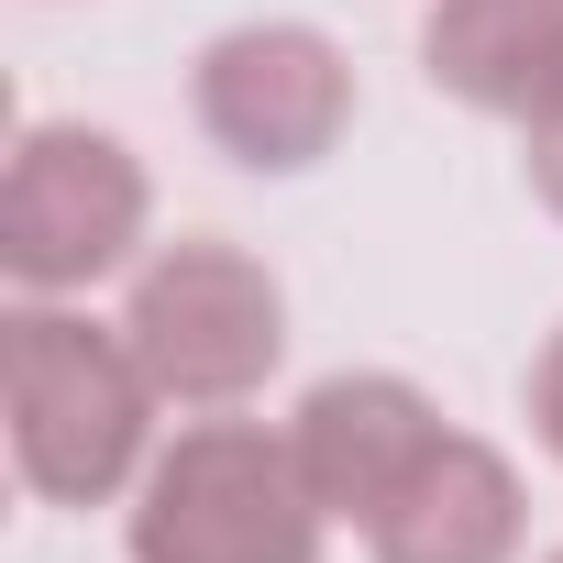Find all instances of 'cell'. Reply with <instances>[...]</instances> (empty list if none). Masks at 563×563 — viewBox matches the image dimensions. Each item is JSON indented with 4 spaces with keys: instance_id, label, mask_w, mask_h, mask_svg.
<instances>
[{
    "instance_id": "11",
    "label": "cell",
    "mask_w": 563,
    "mask_h": 563,
    "mask_svg": "<svg viewBox=\"0 0 563 563\" xmlns=\"http://www.w3.org/2000/svg\"><path fill=\"white\" fill-rule=\"evenodd\" d=\"M552 563H563V552H552Z\"/></svg>"
},
{
    "instance_id": "7",
    "label": "cell",
    "mask_w": 563,
    "mask_h": 563,
    "mask_svg": "<svg viewBox=\"0 0 563 563\" xmlns=\"http://www.w3.org/2000/svg\"><path fill=\"white\" fill-rule=\"evenodd\" d=\"M420 67L464 111L530 133L563 100V0H442L420 34Z\"/></svg>"
},
{
    "instance_id": "6",
    "label": "cell",
    "mask_w": 563,
    "mask_h": 563,
    "mask_svg": "<svg viewBox=\"0 0 563 563\" xmlns=\"http://www.w3.org/2000/svg\"><path fill=\"white\" fill-rule=\"evenodd\" d=\"M431 442H442V409L409 376H321L299 398V420H288V453H299L321 519H365V530L431 464Z\"/></svg>"
},
{
    "instance_id": "3",
    "label": "cell",
    "mask_w": 563,
    "mask_h": 563,
    "mask_svg": "<svg viewBox=\"0 0 563 563\" xmlns=\"http://www.w3.org/2000/svg\"><path fill=\"white\" fill-rule=\"evenodd\" d=\"M122 343L144 354L166 409H243L276 376V354H288V299H276V276L243 243L188 232V243H166L133 276Z\"/></svg>"
},
{
    "instance_id": "5",
    "label": "cell",
    "mask_w": 563,
    "mask_h": 563,
    "mask_svg": "<svg viewBox=\"0 0 563 563\" xmlns=\"http://www.w3.org/2000/svg\"><path fill=\"white\" fill-rule=\"evenodd\" d=\"M188 111H199V133H210L232 166L299 177V166H321V155L343 144V122H354V67H343V45L310 34V23H232V34L199 45Z\"/></svg>"
},
{
    "instance_id": "9",
    "label": "cell",
    "mask_w": 563,
    "mask_h": 563,
    "mask_svg": "<svg viewBox=\"0 0 563 563\" xmlns=\"http://www.w3.org/2000/svg\"><path fill=\"white\" fill-rule=\"evenodd\" d=\"M530 431H541V453L563 464V332H552L541 365H530Z\"/></svg>"
},
{
    "instance_id": "1",
    "label": "cell",
    "mask_w": 563,
    "mask_h": 563,
    "mask_svg": "<svg viewBox=\"0 0 563 563\" xmlns=\"http://www.w3.org/2000/svg\"><path fill=\"white\" fill-rule=\"evenodd\" d=\"M0 398H12V464L45 508H100L122 486H144V442H155V376L122 343V321H78L56 299L12 310V343H0Z\"/></svg>"
},
{
    "instance_id": "8",
    "label": "cell",
    "mask_w": 563,
    "mask_h": 563,
    "mask_svg": "<svg viewBox=\"0 0 563 563\" xmlns=\"http://www.w3.org/2000/svg\"><path fill=\"white\" fill-rule=\"evenodd\" d=\"M376 563H519V475L497 442L442 431L431 464L376 508Z\"/></svg>"
},
{
    "instance_id": "2",
    "label": "cell",
    "mask_w": 563,
    "mask_h": 563,
    "mask_svg": "<svg viewBox=\"0 0 563 563\" xmlns=\"http://www.w3.org/2000/svg\"><path fill=\"white\" fill-rule=\"evenodd\" d=\"M321 497L265 420L177 431L133 486V563H321Z\"/></svg>"
},
{
    "instance_id": "10",
    "label": "cell",
    "mask_w": 563,
    "mask_h": 563,
    "mask_svg": "<svg viewBox=\"0 0 563 563\" xmlns=\"http://www.w3.org/2000/svg\"><path fill=\"white\" fill-rule=\"evenodd\" d=\"M530 199H541V210L563 221V100H552V111L530 122Z\"/></svg>"
},
{
    "instance_id": "4",
    "label": "cell",
    "mask_w": 563,
    "mask_h": 563,
    "mask_svg": "<svg viewBox=\"0 0 563 563\" xmlns=\"http://www.w3.org/2000/svg\"><path fill=\"white\" fill-rule=\"evenodd\" d=\"M144 243V166L122 133L89 122H34L0 177V265L23 299H67L89 276H111Z\"/></svg>"
}]
</instances>
